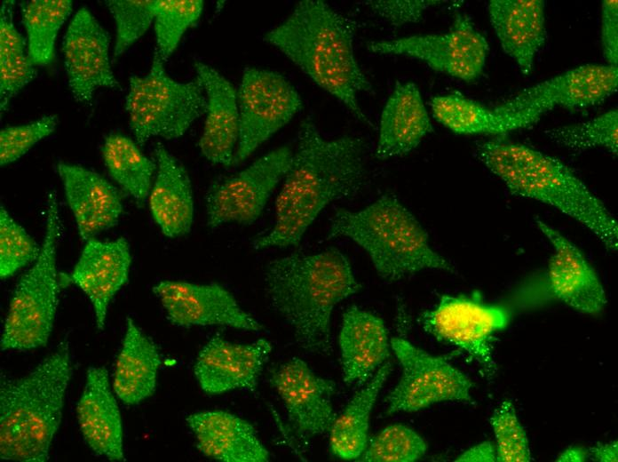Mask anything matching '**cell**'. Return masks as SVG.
I'll return each mask as SVG.
<instances>
[{"label": "cell", "instance_id": "obj_1", "mask_svg": "<svg viewBox=\"0 0 618 462\" xmlns=\"http://www.w3.org/2000/svg\"><path fill=\"white\" fill-rule=\"evenodd\" d=\"M365 147L357 137L327 139L310 116L304 119L275 201L274 224L252 240V247H296L328 204L356 195L366 178Z\"/></svg>", "mask_w": 618, "mask_h": 462}, {"label": "cell", "instance_id": "obj_2", "mask_svg": "<svg viewBox=\"0 0 618 462\" xmlns=\"http://www.w3.org/2000/svg\"><path fill=\"white\" fill-rule=\"evenodd\" d=\"M358 27L355 20L322 0H303L265 34L264 41L339 100L355 118L372 126L358 99L361 92H373L354 55Z\"/></svg>", "mask_w": 618, "mask_h": 462}, {"label": "cell", "instance_id": "obj_3", "mask_svg": "<svg viewBox=\"0 0 618 462\" xmlns=\"http://www.w3.org/2000/svg\"><path fill=\"white\" fill-rule=\"evenodd\" d=\"M264 279L271 305L297 344L309 353L329 354L332 311L362 287L346 256L334 247L313 254L295 251L270 260Z\"/></svg>", "mask_w": 618, "mask_h": 462}, {"label": "cell", "instance_id": "obj_4", "mask_svg": "<svg viewBox=\"0 0 618 462\" xmlns=\"http://www.w3.org/2000/svg\"><path fill=\"white\" fill-rule=\"evenodd\" d=\"M478 159L514 195L554 207L618 248V225L603 202L559 159L502 138L479 141Z\"/></svg>", "mask_w": 618, "mask_h": 462}, {"label": "cell", "instance_id": "obj_5", "mask_svg": "<svg viewBox=\"0 0 618 462\" xmlns=\"http://www.w3.org/2000/svg\"><path fill=\"white\" fill-rule=\"evenodd\" d=\"M72 377L69 344L61 341L26 375H1L0 457L19 462H44L61 424Z\"/></svg>", "mask_w": 618, "mask_h": 462}, {"label": "cell", "instance_id": "obj_6", "mask_svg": "<svg viewBox=\"0 0 618 462\" xmlns=\"http://www.w3.org/2000/svg\"><path fill=\"white\" fill-rule=\"evenodd\" d=\"M347 237L369 256L385 281L396 282L424 269L454 273V266L430 245L426 231L392 194L359 211L337 209L327 239Z\"/></svg>", "mask_w": 618, "mask_h": 462}, {"label": "cell", "instance_id": "obj_7", "mask_svg": "<svg viewBox=\"0 0 618 462\" xmlns=\"http://www.w3.org/2000/svg\"><path fill=\"white\" fill-rule=\"evenodd\" d=\"M59 234L57 194L52 191L47 200L40 253L20 277L10 301L1 336L3 351L31 350L48 342L59 304L57 248Z\"/></svg>", "mask_w": 618, "mask_h": 462}, {"label": "cell", "instance_id": "obj_8", "mask_svg": "<svg viewBox=\"0 0 618 462\" xmlns=\"http://www.w3.org/2000/svg\"><path fill=\"white\" fill-rule=\"evenodd\" d=\"M207 100L202 82H178L164 68V60L154 49L146 76L131 75L125 97V110L136 142L142 146L153 137L174 139L205 115Z\"/></svg>", "mask_w": 618, "mask_h": 462}, {"label": "cell", "instance_id": "obj_9", "mask_svg": "<svg viewBox=\"0 0 618 462\" xmlns=\"http://www.w3.org/2000/svg\"><path fill=\"white\" fill-rule=\"evenodd\" d=\"M366 47L376 54L418 60L437 72L467 83L480 76L489 52L486 37L466 13H457L446 32L368 41Z\"/></svg>", "mask_w": 618, "mask_h": 462}, {"label": "cell", "instance_id": "obj_10", "mask_svg": "<svg viewBox=\"0 0 618 462\" xmlns=\"http://www.w3.org/2000/svg\"><path fill=\"white\" fill-rule=\"evenodd\" d=\"M239 138L232 166L250 157L302 108V100L281 74L247 68L237 89Z\"/></svg>", "mask_w": 618, "mask_h": 462}, {"label": "cell", "instance_id": "obj_11", "mask_svg": "<svg viewBox=\"0 0 618 462\" xmlns=\"http://www.w3.org/2000/svg\"><path fill=\"white\" fill-rule=\"evenodd\" d=\"M510 319L507 308L487 304L476 295L446 294L421 314L419 322L437 340L463 351L486 371L495 372L494 339Z\"/></svg>", "mask_w": 618, "mask_h": 462}, {"label": "cell", "instance_id": "obj_12", "mask_svg": "<svg viewBox=\"0 0 618 462\" xmlns=\"http://www.w3.org/2000/svg\"><path fill=\"white\" fill-rule=\"evenodd\" d=\"M293 151L281 146L263 155L248 167L214 179L206 193L210 228L224 224L251 225L262 214L273 190L284 179Z\"/></svg>", "mask_w": 618, "mask_h": 462}, {"label": "cell", "instance_id": "obj_13", "mask_svg": "<svg viewBox=\"0 0 618 462\" xmlns=\"http://www.w3.org/2000/svg\"><path fill=\"white\" fill-rule=\"evenodd\" d=\"M390 343L402 374L386 397L388 414L416 411L440 402H472V382L447 360L402 337H393Z\"/></svg>", "mask_w": 618, "mask_h": 462}, {"label": "cell", "instance_id": "obj_14", "mask_svg": "<svg viewBox=\"0 0 618 462\" xmlns=\"http://www.w3.org/2000/svg\"><path fill=\"white\" fill-rule=\"evenodd\" d=\"M168 320L176 326H225L258 332L263 326L242 309L235 297L217 283L163 280L153 287Z\"/></svg>", "mask_w": 618, "mask_h": 462}, {"label": "cell", "instance_id": "obj_15", "mask_svg": "<svg viewBox=\"0 0 618 462\" xmlns=\"http://www.w3.org/2000/svg\"><path fill=\"white\" fill-rule=\"evenodd\" d=\"M618 88V68L585 64L527 87L495 107L503 112H538L555 108H583L597 105Z\"/></svg>", "mask_w": 618, "mask_h": 462}, {"label": "cell", "instance_id": "obj_16", "mask_svg": "<svg viewBox=\"0 0 618 462\" xmlns=\"http://www.w3.org/2000/svg\"><path fill=\"white\" fill-rule=\"evenodd\" d=\"M62 52L68 87L77 102L90 104L101 87L121 90L111 68L109 35L87 7L71 20Z\"/></svg>", "mask_w": 618, "mask_h": 462}, {"label": "cell", "instance_id": "obj_17", "mask_svg": "<svg viewBox=\"0 0 618 462\" xmlns=\"http://www.w3.org/2000/svg\"><path fill=\"white\" fill-rule=\"evenodd\" d=\"M270 383L300 438L329 431L337 417L332 406L336 390L333 380L318 376L305 361L294 357L272 371Z\"/></svg>", "mask_w": 618, "mask_h": 462}, {"label": "cell", "instance_id": "obj_18", "mask_svg": "<svg viewBox=\"0 0 618 462\" xmlns=\"http://www.w3.org/2000/svg\"><path fill=\"white\" fill-rule=\"evenodd\" d=\"M271 352L272 345L265 339L234 343L215 335L198 354L194 376L202 390L210 394L254 391Z\"/></svg>", "mask_w": 618, "mask_h": 462}, {"label": "cell", "instance_id": "obj_19", "mask_svg": "<svg viewBox=\"0 0 618 462\" xmlns=\"http://www.w3.org/2000/svg\"><path fill=\"white\" fill-rule=\"evenodd\" d=\"M131 264L130 243L124 237L85 242L70 278L90 299L99 331L105 328L111 300L128 281Z\"/></svg>", "mask_w": 618, "mask_h": 462}, {"label": "cell", "instance_id": "obj_20", "mask_svg": "<svg viewBox=\"0 0 618 462\" xmlns=\"http://www.w3.org/2000/svg\"><path fill=\"white\" fill-rule=\"evenodd\" d=\"M535 223L553 248L547 272L553 296L574 310L587 314L599 312L606 303V293L583 253L553 227L540 219Z\"/></svg>", "mask_w": 618, "mask_h": 462}, {"label": "cell", "instance_id": "obj_21", "mask_svg": "<svg viewBox=\"0 0 618 462\" xmlns=\"http://www.w3.org/2000/svg\"><path fill=\"white\" fill-rule=\"evenodd\" d=\"M57 170L78 233L86 242L118 223L123 213L119 190L96 171L65 162Z\"/></svg>", "mask_w": 618, "mask_h": 462}, {"label": "cell", "instance_id": "obj_22", "mask_svg": "<svg viewBox=\"0 0 618 462\" xmlns=\"http://www.w3.org/2000/svg\"><path fill=\"white\" fill-rule=\"evenodd\" d=\"M113 391L107 368L91 366L76 417L82 435L94 453L111 461H123V422Z\"/></svg>", "mask_w": 618, "mask_h": 462}, {"label": "cell", "instance_id": "obj_23", "mask_svg": "<svg viewBox=\"0 0 618 462\" xmlns=\"http://www.w3.org/2000/svg\"><path fill=\"white\" fill-rule=\"evenodd\" d=\"M194 68L207 100L200 151L213 163L232 166L239 138L237 89L206 63L194 61Z\"/></svg>", "mask_w": 618, "mask_h": 462}, {"label": "cell", "instance_id": "obj_24", "mask_svg": "<svg viewBox=\"0 0 618 462\" xmlns=\"http://www.w3.org/2000/svg\"><path fill=\"white\" fill-rule=\"evenodd\" d=\"M156 171L148 195L154 221L170 238L188 234L194 217L191 179L183 163L161 143L154 148Z\"/></svg>", "mask_w": 618, "mask_h": 462}, {"label": "cell", "instance_id": "obj_25", "mask_svg": "<svg viewBox=\"0 0 618 462\" xmlns=\"http://www.w3.org/2000/svg\"><path fill=\"white\" fill-rule=\"evenodd\" d=\"M186 424L198 450L221 462H265L269 452L248 421L221 410L187 416Z\"/></svg>", "mask_w": 618, "mask_h": 462}, {"label": "cell", "instance_id": "obj_26", "mask_svg": "<svg viewBox=\"0 0 618 462\" xmlns=\"http://www.w3.org/2000/svg\"><path fill=\"white\" fill-rule=\"evenodd\" d=\"M487 10L502 49L523 74H530L546 41L545 2L491 0Z\"/></svg>", "mask_w": 618, "mask_h": 462}, {"label": "cell", "instance_id": "obj_27", "mask_svg": "<svg viewBox=\"0 0 618 462\" xmlns=\"http://www.w3.org/2000/svg\"><path fill=\"white\" fill-rule=\"evenodd\" d=\"M390 346L382 318L357 306L348 307L339 334L345 383L360 386L368 382L389 356Z\"/></svg>", "mask_w": 618, "mask_h": 462}, {"label": "cell", "instance_id": "obj_28", "mask_svg": "<svg viewBox=\"0 0 618 462\" xmlns=\"http://www.w3.org/2000/svg\"><path fill=\"white\" fill-rule=\"evenodd\" d=\"M432 131L418 87L411 82H398L381 114L375 155L382 160L404 155Z\"/></svg>", "mask_w": 618, "mask_h": 462}, {"label": "cell", "instance_id": "obj_29", "mask_svg": "<svg viewBox=\"0 0 618 462\" xmlns=\"http://www.w3.org/2000/svg\"><path fill=\"white\" fill-rule=\"evenodd\" d=\"M434 118L453 132L464 135H504L537 123L538 112H503L490 108L460 93L432 99Z\"/></svg>", "mask_w": 618, "mask_h": 462}, {"label": "cell", "instance_id": "obj_30", "mask_svg": "<svg viewBox=\"0 0 618 462\" xmlns=\"http://www.w3.org/2000/svg\"><path fill=\"white\" fill-rule=\"evenodd\" d=\"M161 362L156 345L128 317L113 375L115 394L128 405L150 397L156 388Z\"/></svg>", "mask_w": 618, "mask_h": 462}, {"label": "cell", "instance_id": "obj_31", "mask_svg": "<svg viewBox=\"0 0 618 462\" xmlns=\"http://www.w3.org/2000/svg\"><path fill=\"white\" fill-rule=\"evenodd\" d=\"M391 370L390 362L382 364L371 380L353 395L342 413L336 417L329 431V448L336 457L345 460L359 458L366 449L370 413Z\"/></svg>", "mask_w": 618, "mask_h": 462}, {"label": "cell", "instance_id": "obj_32", "mask_svg": "<svg viewBox=\"0 0 618 462\" xmlns=\"http://www.w3.org/2000/svg\"><path fill=\"white\" fill-rule=\"evenodd\" d=\"M101 153L111 178L138 204L143 205L153 185L155 162L140 150L137 142L119 132L106 136Z\"/></svg>", "mask_w": 618, "mask_h": 462}, {"label": "cell", "instance_id": "obj_33", "mask_svg": "<svg viewBox=\"0 0 618 462\" xmlns=\"http://www.w3.org/2000/svg\"><path fill=\"white\" fill-rule=\"evenodd\" d=\"M15 1H4L0 11V109L6 111L10 101L37 76L27 43L15 27Z\"/></svg>", "mask_w": 618, "mask_h": 462}, {"label": "cell", "instance_id": "obj_34", "mask_svg": "<svg viewBox=\"0 0 618 462\" xmlns=\"http://www.w3.org/2000/svg\"><path fill=\"white\" fill-rule=\"evenodd\" d=\"M20 6L29 59L35 67L46 66L54 59L56 38L72 12L73 2L29 0Z\"/></svg>", "mask_w": 618, "mask_h": 462}, {"label": "cell", "instance_id": "obj_35", "mask_svg": "<svg viewBox=\"0 0 618 462\" xmlns=\"http://www.w3.org/2000/svg\"><path fill=\"white\" fill-rule=\"evenodd\" d=\"M556 144L572 151L604 147L613 155L618 152V111L611 109L590 120L545 131Z\"/></svg>", "mask_w": 618, "mask_h": 462}, {"label": "cell", "instance_id": "obj_36", "mask_svg": "<svg viewBox=\"0 0 618 462\" xmlns=\"http://www.w3.org/2000/svg\"><path fill=\"white\" fill-rule=\"evenodd\" d=\"M203 7L202 0H156L155 50L164 62L177 49L185 32L199 20Z\"/></svg>", "mask_w": 618, "mask_h": 462}, {"label": "cell", "instance_id": "obj_37", "mask_svg": "<svg viewBox=\"0 0 618 462\" xmlns=\"http://www.w3.org/2000/svg\"><path fill=\"white\" fill-rule=\"evenodd\" d=\"M427 450L424 440L413 429L401 424L390 425L376 434L360 456L367 462H413Z\"/></svg>", "mask_w": 618, "mask_h": 462}, {"label": "cell", "instance_id": "obj_38", "mask_svg": "<svg viewBox=\"0 0 618 462\" xmlns=\"http://www.w3.org/2000/svg\"><path fill=\"white\" fill-rule=\"evenodd\" d=\"M115 23L114 58L134 44L154 23L156 0H107Z\"/></svg>", "mask_w": 618, "mask_h": 462}, {"label": "cell", "instance_id": "obj_39", "mask_svg": "<svg viewBox=\"0 0 618 462\" xmlns=\"http://www.w3.org/2000/svg\"><path fill=\"white\" fill-rule=\"evenodd\" d=\"M41 251L34 238L1 205L0 208V276L6 279L34 262Z\"/></svg>", "mask_w": 618, "mask_h": 462}, {"label": "cell", "instance_id": "obj_40", "mask_svg": "<svg viewBox=\"0 0 618 462\" xmlns=\"http://www.w3.org/2000/svg\"><path fill=\"white\" fill-rule=\"evenodd\" d=\"M489 421L496 440L497 461L528 462L531 460L526 432L511 400L503 401L495 409Z\"/></svg>", "mask_w": 618, "mask_h": 462}, {"label": "cell", "instance_id": "obj_41", "mask_svg": "<svg viewBox=\"0 0 618 462\" xmlns=\"http://www.w3.org/2000/svg\"><path fill=\"white\" fill-rule=\"evenodd\" d=\"M58 123L57 116L47 115L28 123L2 129L0 131L1 166L20 159L37 142L52 134Z\"/></svg>", "mask_w": 618, "mask_h": 462}, {"label": "cell", "instance_id": "obj_42", "mask_svg": "<svg viewBox=\"0 0 618 462\" xmlns=\"http://www.w3.org/2000/svg\"><path fill=\"white\" fill-rule=\"evenodd\" d=\"M442 3L444 2L430 0H378L368 1L365 4L391 26L400 28L418 22L425 10Z\"/></svg>", "mask_w": 618, "mask_h": 462}, {"label": "cell", "instance_id": "obj_43", "mask_svg": "<svg viewBox=\"0 0 618 462\" xmlns=\"http://www.w3.org/2000/svg\"><path fill=\"white\" fill-rule=\"evenodd\" d=\"M601 45L606 64L618 65V2L605 0L601 4Z\"/></svg>", "mask_w": 618, "mask_h": 462}, {"label": "cell", "instance_id": "obj_44", "mask_svg": "<svg viewBox=\"0 0 618 462\" xmlns=\"http://www.w3.org/2000/svg\"><path fill=\"white\" fill-rule=\"evenodd\" d=\"M456 461L494 462L497 461L496 450L490 442L479 443L463 452Z\"/></svg>", "mask_w": 618, "mask_h": 462}, {"label": "cell", "instance_id": "obj_45", "mask_svg": "<svg viewBox=\"0 0 618 462\" xmlns=\"http://www.w3.org/2000/svg\"><path fill=\"white\" fill-rule=\"evenodd\" d=\"M589 454L596 461L616 462L618 460L617 441L597 444L590 449Z\"/></svg>", "mask_w": 618, "mask_h": 462}, {"label": "cell", "instance_id": "obj_46", "mask_svg": "<svg viewBox=\"0 0 618 462\" xmlns=\"http://www.w3.org/2000/svg\"><path fill=\"white\" fill-rule=\"evenodd\" d=\"M589 451L579 446H573L563 450L557 458L559 462H582L588 458Z\"/></svg>", "mask_w": 618, "mask_h": 462}]
</instances>
